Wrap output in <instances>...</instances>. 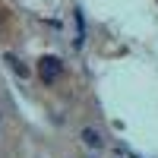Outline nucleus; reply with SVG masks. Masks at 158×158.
Returning <instances> with one entry per match:
<instances>
[{"mask_svg": "<svg viewBox=\"0 0 158 158\" xmlns=\"http://www.w3.org/2000/svg\"><path fill=\"white\" fill-rule=\"evenodd\" d=\"M38 76H41L44 82H54V79L63 76V63L57 57H41L38 60Z\"/></svg>", "mask_w": 158, "mask_h": 158, "instance_id": "nucleus-1", "label": "nucleus"}, {"mask_svg": "<svg viewBox=\"0 0 158 158\" xmlns=\"http://www.w3.org/2000/svg\"><path fill=\"white\" fill-rule=\"evenodd\" d=\"M82 142H85L89 149H98V146H101V136H98V130L85 127V130H82Z\"/></svg>", "mask_w": 158, "mask_h": 158, "instance_id": "nucleus-2", "label": "nucleus"}, {"mask_svg": "<svg viewBox=\"0 0 158 158\" xmlns=\"http://www.w3.org/2000/svg\"><path fill=\"white\" fill-rule=\"evenodd\" d=\"M6 63H10V67H13V70H16L19 76H29V70H25V67H22V63H19L16 57H13V54H6Z\"/></svg>", "mask_w": 158, "mask_h": 158, "instance_id": "nucleus-3", "label": "nucleus"}, {"mask_svg": "<svg viewBox=\"0 0 158 158\" xmlns=\"http://www.w3.org/2000/svg\"><path fill=\"white\" fill-rule=\"evenodd\" d=\"M133 158H139V155H133Z\"/></svg>", "mask_w": 158, "mask_h": 158, "instance_id": "nucleus-4", "label": "nucleus"}]
</instances>
